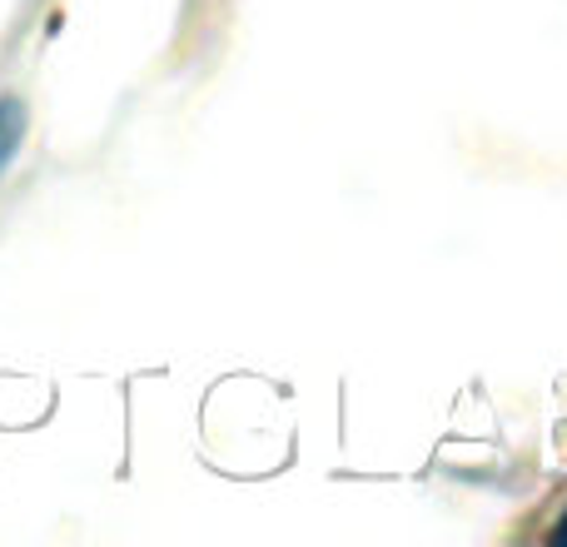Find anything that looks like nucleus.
Returning <instances> with one entry per match:
<instances>
[{"mask_svg":"<svg viewBox=\"0 0 567 547\" xmlns=\"http://www.w3.org/2000/svg\"><path fill=\"white\" fill-rule=\"evenodd\" d=\"M20 140H25V105L20 100H0V175L10 169Z\"/></svg>","mask_w":567,"mask_h":547,"instance_id":"obj_1","label":"nucleus"}]
</instances>
